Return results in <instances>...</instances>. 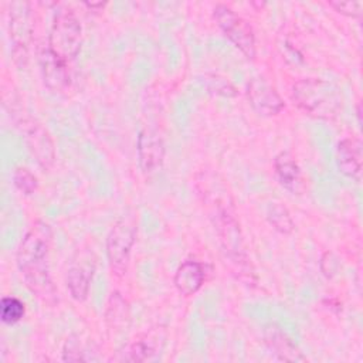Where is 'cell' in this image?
Segmentation results:
<instances>
[{"instance_id":"cell-1","label":"cell","mask_w":363,"mask_h":363,"mask_svg":"<svg viewBox=\"0 0 363 363\" xmlns=\"http://www.w3.org/2000/svg\"><path fill=\"white\" fill-rule=\"evenodd\" d=\"M51 237L50 225L44 221H35L23 237L17 250V267L26 285L37 298L47 303L54 302L57 295L48 268Z\"/></svg>"},{"instance_id":"cell-2","label":"cell","mask_w":363,"mask_h":363,"mask_svg":"<svg viewBox=\"0 0 363 363\" xmlns=\"http://www.w3.org/2000/svg\"><path fill=\"white\" fill-rule=\"evenodd\" d=\"M292 99L305 113L319 118H335L343 105L340 89L320 78H302L292 86Z\"/></svg>"},{"instance_id":"cell-3","label":"cell","mask_w":363,"mask_h":363,"mask_svg":"<svg viewBox=\"0 0 363 363\" xmlns=\"http://www.w3.org/2000/svg\"><path fill=\"white\" fill-rule=\"evenodd\" d=\"M210 217L213 220L221 247L225 255L228 257V259L235 267H238V271L241 274L251 278L252 271L245 252L241 228L230 206L224 204L221 200H216V203L213 204Z\"/></svg>"},{"instance_id":"cell-4","label":"cell","mask_w":363,"mask_h":363,"mask_svg":"<svg viewBox=\"0 0 363 363\" xmlns=\"http://www.w3.org/2000/svg\"><path fill=\"white\" fill-rule=\"evenodd\" d=\"M82 45V26L77 14L64 9L60 10L54 20L48 34V50L61 61H72Z\"/></svg>"},{"instance_id":"cell-5","label":"cell","mask_w":363,"mask_h":363,"mask_svg":"<svg viewBox=\"0 0 363 363\" xmlns=\"http://www.w3.org/2000/svg\"><path fill=\"white\" fill-rule=\"evenodd\" d=\"M136 233L138 218L136 214L129 210L116 220L108 234L106 257L112 271L118 275H123L128 268L132 247L136 240Z\"/></svg>"},{"instance_id":"cell-6","label":"cell","mask_w":363,"mask_h":363,"mask_svg":"<svg viewBox=\"0 0 363 363\" xmlns=\"http://www.w3.org/2000/svg\"><path fill=\"white\" fill-rule=\"evenodd\" d=\"M213 17L224 35L250 60L255 57V35L247 20L225 4H217Z\"/></svg>"},{"instance_id":"cell-7","label":"cell","mask_w":363,"mask_h":363,"mask_svg":"<svg viewBox=\"0 0 363 363\" xmlns=\"http://www.w3.org/2000/svg\"><path fill=\"white\" fill-rule=\"evenodd\" d=\"M18 128L27 149L37 163L44 170H50L55 162V146L48 130L31 118H21L18 121Z\"/></svg>"},{"instance_id":"cell-8","label":"cell","mask_w":363,"mask_h":363,"mask_svg":"<svg viewBox=\"0 0 363 363\" xmlns=\"http://www.w3.org/2000/svg\"><path fill=\"white\" fill-rule=\"evenodd\" d=\"M33 34V18L30 3H10V37L13 41V54L16 58L27 57V48Z\"/></svg>"},{"instance_id":"cell-9","label":"cell","mask_w":363,"mask_h":363,"mask_svg":"<svg viewBox=\"0 0 363 363\" xmlns=\"http://www.w3.org/2000/svg\"><path fill=\"white\" fill-rule=\"evenodd\" d=\"M136 150L138 163L143 174L150 176L162 167L164 160V143L155 129L145 128L139 132Z\"/></svg>"},{"instance_id":"cell-10","label":"cell","mask_w":363,"mask_h":363,"mask_svg":"<svg viewBox=\"0 0 363 363\" xmlns=\"http://www.w3.org/2000/svg\"><path fill=\"white\" fill-rule=\"evenodd\" d=\"M247 98L252 109L262 116L278 115L285 106L277 89L262 77H255L248 82Z\"/></svg>"},{"instance_id":"cell-11","label":"cell","mask_w":363,"mask_h":363,"mask_svg":"<svg viewBox=\"0 0 363 363\" xmlns=\"http://www.w3.org/2000/svg\"><path fill=\"white\" fill-rule=\"evenodd\" d=\"M95 272V259L89 254H81L79 259L72 261L71 267L67 271L65 284L71 296L82 302L88 298L91 281Z\"/></svg>"},{"instance_id":"cell-12","label":"cell","mask_w":363,"mask_h":363,"mask_svg":"<svg viewBox=\"0 0 363 363\" xmlns=\"http://www.w3.org/2000/svg\"><path fill=\"white\" fill-rule=\"evenodd\" d=\"M336 162L339 170L353 179L359 180L363 166V145L357 138H345L337 143Z\"/></svg>"},{"instance_id":"cell-13","label":"cell","mask_w":363,"mask_h":363,"mask_svg":"<svg viewBox=\"0 0 363 363\" xmlns=\"http://www.w3.org/2000/svg\"><path fill=\"white\" fill-rule=\"evenodd\" d=\"M274 170L275 176L282 187L294 194H301L305 190V180L302 172L294 159V156L288 152H281L274 159Z\"/></svg>"},{"instance_id":"cell-14","label":"cell","mask_w":363,"mask_h":363,"mask_svg":"<svg viewBox=\"0 0 363 363\" xmlns=\"http://www.w3.org/2000/svg\"><path fill=\"white\" fill-rule=\"evenodd\" d=\"M204 279L206 271L203 264L196 259H186L174 274V286L183 296H190L203 286Z\"/></svg>"},{"instance_id":"cell-15","label":"cell","mask_w":363,"mask_h":363,"mask_svg":"<svg viewBox=\"0 0 363 363\" xmlns=\"http://www.w3.org/2000/svg\"><path fill=\"white\" fill-rule=\"evenodd\" d=\"M40 65L45 85L52 91H61L69 84L67 62L57 58L48 48L40 54Z\"/></svg>"},{"instance_id":"cell-16","label":"cell","mask_w":363,"mask_h":363,"mask_svg":"<svg viewBox=\"0 0 363 363\" xmlns=\"http://www.w3.org/2000/svg\"><path fill=\"white\" fill-rule=\"evenodd\" d=\"M264 339L269 350L277 356L278 360L284 362H305V357L294 345V342L279 329L275 326L265 328Z\"/></svg>"},{"instance_id":"cell-17","label":"cell","mask_w":363,"mask_h":363,"mask_svg":"<svg viewBox=\"0 0 363 363\" xmlns=\"http://www.w3.org/2000/svg\"><path fill=\"white\" fill-rule=\"evenodd\" d=\"M106 323L112 330H122L129 320V306L119 292H112L106 309H105Z\"/></svg>"},{"instance_id":"cell-18","label":"cell","mask_w":363,"mask_h":363,"mask_svg":"<svg viewBox=\"0 0 363 363\" xmlns=\"http://www.w3.org/2000/svg\"><path fill=\"white\" fill-rule=\"evenodd\" d=\"M156 353V347L150 339H142L132 345H129L123 352H119V356L115 360H126V362H143L153 357Z\"/></svg>"},{"instance_id":"cell-19","label":"cell","mask_w":363,"mask_h":363,"mask_svg":"<svg viewBox=\"0 0 363 363\" xmlns=\"http://www.w3.org/2000/svg\"><path fill=\"white\" fill-rule=\"evenodd\" d=\"M267 218L269 224L281 234H291L295 228V224L289 211L286 210L285 206L279 203L269 204L267 211Z\"/></svg>"},{"instance_id":"cell-20","label":"cell","mask_w":363,"mask_h":363,"mask_svg":"<svg viewBox=\"0 0 363 363\" xmlns=\"http://www.w3.org/2000/svg\"><path fill=\"white\" fill-rule=\"evenodd\" d=\"M24 312V303L14 296H4L0 302V318L7 325H14L18 320H21Z\"/></svg>"},{"instance_id":"cell-21","label":"cell","mask_w":363,"mask_h":363,"mask_svg":"<svg viewBox=\"0 0 363 363\" xmlns=\"http://www.w3.org/2000/svg\"><path fill=\"white\" fill-rule=\"evenodd\" d=\"M13 183L23 194H33L38 187L37 177L27 167H17L14 170Z\"/></svg>"},{"instance_id":"cell-22","label":"cell","mask_w":363,"mask_h":363,"mask_svg":"<svg viewBox=\"0 0 363 363\" xmlns=\"http://www.w3.org/2000/svg\"><path fill=\"white\" fill-rule=\"evenodd\" d=\"M88 349L79 340L78 336H69L62 349V360L64 362H79V360H89L85 353Z\"/></svg>"},{"instance_id":"cell-23","label":"cell","mask_w":363,"mask_h":363,"mask_svg":"<svg viewBox=\"0 0 363 363\" xmlns=\"http://www.w3.org/2000/svg\"><path fill=\"white\" fill-rule=\"evenodd\" d=\"M204 84H206V88L208 89V92H211V94H217V95H223V96H235L237 95L234 85L228 79H225L220 75H214V74L204 75Z\"/></svg>"},{"instance_id":"cell-24","label":"cell","mask_w":363,"mask_h":363,"mask_svg":"<svg viewBox=\"0 0 363 363\" xmlns=\"http://www.w3.org/2000/svg\"><path fill=\"white\" fill-rule=\"evenodd\" d=\"M328 4L347 17H360L363 10L362 1H328Z\"/></svg>"},{"instance_id":"cell-25","label":"cell","mask_w":363,"mask_h":363,"mask_svg":"<svg viewBox=\"0 0 363 363\" xmlns=\"http://www.w3.org/2000/svg\"><path fill=\"white\" fill-rule=\"evenodd\" d=\"M337 268H339V261L337 258L333 255V252H329L326 251L322 258H320V269L322 272L328 277V278H332L336 272H337Z\"/></svg>"}]
</instances>
